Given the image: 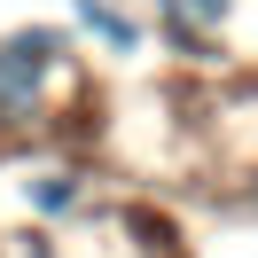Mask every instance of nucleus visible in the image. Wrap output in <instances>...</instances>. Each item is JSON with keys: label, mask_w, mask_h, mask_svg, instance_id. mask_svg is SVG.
Returning <instances> with one entry per match:
<instances>
[{"label": "nucleus", "mask_w": 258, "mask_h": 258, "mask_svg": "<svg viewBox=\"0 0 258 258\" xmlns=\"http://www.w3.org/2000/svg\"><path fill=\"white\" fill-rule=\"evenodd\" d=\"M149 16H157V39H164V47H180V55H196V63H211V47L235 32L242 0H149Z\"/></svg>", "instance_id": "2"}, {"label": "nucleus", "mask_w": 258, "mask_h": 258, "mask_svg": "<svg viewBox=\"0 0 258 258\" xmlns=\"http://www.w3.org/2000/svg\"><path fill=\"white\" fill-rule=\"evenodd\" d=\"M16 204H24V219L63 227V219H79V211L94 204V172H86V164H39V172L16 180Z\"/></svg>", "instance_id": "3"}, {"label": "nucleus", "mask_w": 258, "mask_h": 258, "mask_svg": "<svg viewBox=\"0 0 258 258\" xmlns=\"http://www.w3.org/2000/svg\"><path fill=\"white\" fill-rule=\"evenodd\" d=\"M71 16H79V32L102 39L110 55H141V39H149V24L133 16V8H117V0H71Z\"/></svg>", "instance_id": "4"}, {"label": "nucleus", "mask_w": 258, "mask_h": 258, "mask_svg": "<svg viewBox=\"0 0 258 258\" xmlns=\"http://www.w3.org/2000/svg\"><path fill=\"white\" fill-rule=\"evenodd\" d=\"M0 258H71V250L39 227V235H8V250H0Z\"/></svg>", "instance_id": "5"}, {"label": "nucleus", "mask_w": 258, "mask_h": 258, "mask_svg": "<svg viewBox=\"0 0 258 258\" xmlns=\"http://www.w3.org/2000/svg\"><path fill=\"white\" fill-rule=\"evenodd\" d=\"M71 32L63 24H16L0 32V133H32L71 86Z\"/></svg>", "instance_id": "1"}, {"label": "nucleus", "mask_w": 258, "mask_h": 258, "mask_svg": "<svg viewBox=\"0 0 258 258\" xmlns=\"http://www.w3.org/2000/svg\"><path fill=\"white\" fill-rule=\"evenodd\" d=\"M235 211H242V219L258 227V172H250V180H242V188H235Z\"/></svg>", "instance_id": "6"}]
</instances>
